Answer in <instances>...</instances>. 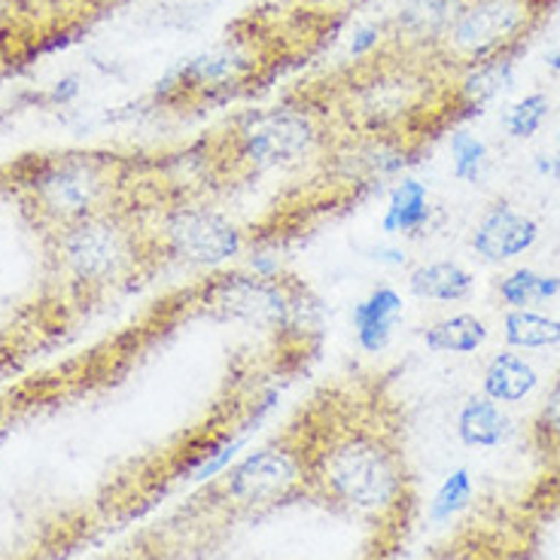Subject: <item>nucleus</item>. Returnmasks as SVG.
Wrapping results in <instances>:
<instances>
[{"instance_id": "obj_1", "label": "nucleus", "mask_w": 560, "mask_h": 560, "mask_svg": "<svg viewBox=\"0 0 560 560\" xmlns=\"http://www.w3.org/2000/svg\"><path fill=\"white\" fill-rule=\"evenodd\" d=\"M308 445V500L360 521L396 546L415 509L402 411L381 372L326 384L299 408Z\"/></svg>"}, {"instance_id": "obj_2", "label": "nucleus", "mask_w": 560, "mask_h": 560, "mask_svg": "<svg viewBox=\"0 0 560 560\" xmlns=\"http://www.w3.org/2000/svg\"><path fill=\"white\" fill-rule=\"evenodd\" d=\"M457 80L460 73L430 52L378 43L365 56L295 83L283 98L323 113L345 138L387 140L420 155L430 140L469 119Z\"/></svg>"}, {"instance_id": "obj_3", "label": "nucleus", "mask_w": 560, "mask_h": 560, "mask_svg": "<svg viewBox=\"0 0 560 560\" xmlns=\"http://www.w3.org/2000/svg\"><path fill=\"white\" fill-rule=\"evenodd\" d=\"M348 22L287 7L280 0L241 13L223 37L171 68L150 104L171 116H201L259 98L280 77L317 58Z\"/></svg>"}, {"instance_id": "obj_4", "label": "nucleus", "mask_w": 560, "mask_h": 560, "mask_svg": "<svg viewBox=\"0 0 560 560\" xmlns=\"http://www.w3.org/2000/svg\"><path fill=\"white\" fill-rule=\"evenodd\" d=\"M338 143L341 135L323 113L280 98L275 107L232 113L174 159L189 189L210 201L268 174H311L336 155Z\"/></svg>"}, {"instance_id": "obj_5", "label": "nucleus", "mask_w": 560, "mask_h": 560, "mask_svg": "<svg viewBox=\"0 0 560 560\" xmlns=\"http://www.w3.org/2000/svg\"><path fill=\"white\" fill-rule=\"evenodd\" d=\"M299 500H308V445L302 415L295 411L283 433L198 490L155 533L153 546L140 548L138 558L196 560L220 546L232 527L266 518Z\"/></svg>"}, {"instance_id": "obj_6", "label": "nucleus", "mask_w": 560, "mask_h": 560, "mask_svg": "<svg viewBox=\"0 0 560 560\" xmlns=\"http://www.w3.org/2000/svg\"><path fill=\"white\" fill-rule=\"evenodd\" d=\"M46 271L70 305H92L135 290L165 271L150 229V210L119 208L65 225L43 238Z\"/></svg>"}, {"instance_id": "obj_7", "label": "nucleus", "mask_w": 560, "mask_h": 560, "mask_svg": "<svg viewBox=\"0 0 560 560\" xmlns=\"http://www.w3.org/2000/svg\"><path fill=\"white\" fill-rule=\"evenodd\" d=\"M201 314L247 323L271 338L317 329V299L308 283L287 271H220L196 290Z\"/></svg>"}, {"instance_id": "obj_8", "label": "nucleus", "mask_w": 560, "mask_h": 560, "mask_svg": "<svg viewBox=\"0 0 560 560\" xmlns=\"http://www.w3.org/2000/svg\"><path fill=\"white\" fill-rule=\"evenodd\" d=\"M558 0H463L430 56L451 73L515 61L539 34Z\"/></svg>"}, {"instance_id": "obj_9", "label": "nucleus", "mask_w": 560, "mask_h": 560, "mask_svg": "<svg viewBox=\"0 0 560 560\" xmlns=\"http://www.w3.org/2000/svg\"><path fill=\"white\" fill-rule=\"evenodd\" d=\"M150 229L165 266L210 268L247 250V229L192 192H180L155 208Z\"/></svg>"}, {"instance_id": "obj_10", "label": "nucleus", "mask_w": 560, "mask_h": 560, "mask_svg": "<svg viewBox=\"0 0 560 560\" xmlns=\"http://www.w3.org/2000/svg\"><path fill=\"white\" fill-rule=\"evenodd\" d=\"M463 0H406L396 15L384 19V40L387 46L430 52L439 37L448 31Z\"/></svg>"}, {"instance_id": "obj_11", "label": "nucleus", "mask_w": 560, "mask_h": 560, "mask_svg": "<svg viewBox=\"0 0 560 560\" xmlns=\"http://www.w3.org/2000/svg\"><path fill=\"white\" fill-rule=\"evenodd\" d=\"M536 241H539V223L527 213H518L512 205L497 201L478 220L476 232H472V250L485 262H509V259L530 250Z\"/></svg>"}, {"instance_id": "obj_12", "label": "nucleus", "mask_w": 560, "mask_h": 560, "mask_svg": "<svg viewBox=\"0 0 560 560\" xmlns=\"http://www.w3.org/2000/svg\"><path fill=\"white\" fill-rule=\"evenodd\" d=\"M402 314V295L396 293L393 287H378L365 295L363 302L353 305V332H357V345L365 353H381L390 345L393 326Z\"/></svg>"}, {"instance_id": "obj_13", "label": "nucleus", "mask_w": 560, "mask_h": 560, "mask_svg": "<svg viewBox=\"0 0 560 560\" xmlns=\"http://www.w3.org/2000/svg\"><path fill=\"white\" fill-rule=\"evenodd\" d=\"M512 433H515L512 418L500 408V402L488 399L485 393L466 399V406L457 415V435L469 448H497L509 442Z\"/></svg>"}, {"instance_id": "obj_14", "label": "nucleus", "mask_w": 560, "mask_h": 560, "mask_svg": "<svg viewBox=\"0 0 560 560\" xmlns=\"http://www.w3.org/2000/svg\"><path fill=\"white\" fill-rule=\"evenodd\" d=\"M536 384H539L536 369L515 350H503L485 369L481 390L500 406H515V402H524L536 390Z\"/></svg>"}, {"instance_id": "obj_15", "label": "nucleus", "mask_w": 560, "mask_h": 560, "mask_svg": "<svg viewBox=\"0 0 560 560\" xmlns=\"http://www.w3.org/2000/svg\"><path fill=\"white\" fill-rule=\"evenodd\" d=\"M476 278L469 268H463L460 262H423L411 275H408V290L418 299H430V302H463L466 295L472 293Z\"/></svg>"}, {"instance_id": "obj_16", "label": "nucleus", "mask_w": 560, "mask_h": 560, "mask_svg": "<svg viewBox=\"0 0 560 560\" xmlns=\"http://www.w3.org/2000/svg\"><path fill=\"white\" fill-rule=\"evenodd\" d=\"M430 192L420 180H399L393 186L390 198H387V210H384V220L381 229L387 235H420L427 223H430Z\"/></svg>"}, {"instance_id": "obj_17", "label": "nucleus", "mask_w": 560, "mask_h": 560, "mask_svg": "<svg viewBox=\"0 0 560 560\" xmlns=\"http://www.w3.org/2000/svg\"><path fill=\"white\" fill-rule=\"evenodd\" d=\"M488 341V326L476 314H451L423 332V345L433 353H476Z\"/></svg>"}, {"instance_id": "obj_18", "label": "nucleus", "mask_w": 560, "mask_h": 560, "mask_svg": "<svg viewBox=\"0 0 560 560\" xmlns=\"http://www.w3.org/2000/svg\"><path fill=\"white\" fill-rule=\"evenodd\" d=\"M512 77H515V61H493V65H481V68L460 73L457 89H460L466 116H476V113L485 110L490 101L512 85Z\"/></svg>"}, {"instance_id": "obj_19", "label": "nucleus", "mask_w": 560, "mask_h": 560, "mask_svg": "<svg viewBox=\"0 0 560 560\" xmlns=\"http://www.w3.org/2000/svg\"><path fill=\"white\" fill-rule=\"evenodd\" d=\"M503 338L512 350H539L560 345V320L539 311L515 308L505 314Z\"/></svg>"}, {"instance_id": "obj_20", "label": "nucleus", "mask_w": 560, "mask_h": 560, "mask_svg": "<svg viewBox=\"0 0 560 560\" xmlns=\"http://www.w3.org/2000/svg\"><path fill=\"white\" fill-rule=\"evenodd\" d=\"M497 293L503 299V305H509V311L530 308V305L551 302L555 295H560V278L542 275L536 268H515L497 283Z\"/></svg>"}, {"instance_id": "obj_21", "label": "nucleus", "mask_w": 560, "mask_h": 560, "mask_svg": "<svg viewBox=\"0 0 560 560\" xmlns=\"http://www.w3.org/2000/svg\"><path fill=\"white\" fill-rule=\"evenodd\" d=\"M533 448L539 451V457L546 463L560 466V375L551 384L546 402L539 406L536 418H533Z\"/></svg>"}, {"instance_id": "obj_22", "label": "nucleus", "mask_w": 560, "mask_h": 560, "mask_svg": "<svg viewBox=\"0 0 560 560\" xmlns=\"http://www.w3.org/2000/svg\"><path fill=\"white\" fill-rule=\"evenodd\" d=\"M548 113H551V101H548L546 92H530L505 110L503 126L509 138L530 140L539 128L546 126Z\"/></svg>"}, {"instance_id": "obj_23", "label": "nucleus", "mask_w": 560, "mask_h": 560, "mask_svg": "<svg viewBox=\"0 0 560 560\" xmlns=\"http://www.w3.org/2000/svg\"><path fill=\"white\" fill-rule=\"evenodd\" d=\"M451 165L454 177L463 183H476L488 168V143L463 128L451 131Z\"/></svg>"}, {"instance_id": "obj_24", "label": "nucleus", "mask_w": 560, "mask_h": 560, "mask_svg": "<svg viewBox=\"0 0 560 560\" xmlns=\"http://www.w3.org/2000/svg\"><path fill=\"white\" fill-rule=\"evenodd\" d=\"M469 500H472V476H469V469H454L442 481V488L435 490L433 503H430V521L433 524H445L457 512H463Z\"/></svg>"}, {"instance_id": "obj_25", "label": "nucleus", "mask_w": 560, "mask_h": 560, "mask_svg": "<svg viewBox=\"0 0 560 560\" xmlns=\"http://www.w3.org/2000/svg\"><path fill=\"white\" fill-rule=\"evenodd\" d=\"M287 7H299V10H308V13L329 15L338 22H350V15L363 7L365 0H280Z\"/></svg>"}, {"instance_id": "obj_26", "label": "nucleus", "mask_w": 560, "mask_h": 560, "mask_svg": "<svg viewBox=\"0 0 560 560\" xmlns=\"http://www.w3.org/2000/svg\"><path fill=\"white\" fill-rule=\"evenodd\" d=\"M77 92H80V80H77V77H68V80L56 83L49 101H52V104H68L70 98H77Z\"/></svg>"}, {"instance_id": "obj_27", "label": "nucleus", "mask_w": 560, "mask_h": 560, "mask_svg": "<svg viewBox=\"0 0 560 560\" xmlns=\"http://www.w3.org/2000/svg\"><path fill=\"white\" fill-rule=\"evenodd\" d=\"M546 68L560 77V46L558 49H551V52H546Z\"/></svg>"}, {"instance_id": "obj_28", "label": "nucleus", "mask_w": 560, "mask_h": 560, "mask_svg": "<svg viewBox=\"0 0 560 560\" xmlns=\"http://www.w3.org/2000/svg\"><path fill=\"white\" fill-rule=\"evenodd\" d=\"M548 174H555V177H560V135H558V155L551 159V165H548Z\"/></svg>"}, {"instance_id": "obj_29", "label": "nucleus", "mask_w": 560, "mask_h": 560, "mask_svg": "<svg viewBox=\"0 0 560 560\" xmlns=\"http://www.w3.org/2000/svg\"><path fill=\"white\" fill-rule=\"evenodd\" d=\"M13 369V363H10V357L7 353H0V381L7 378V372Z\"/></svg>"}, {"instance_id": "obj_30", "label": "nucleus", "mask_w": 560, "mask_h": 560, "mask_svg": "<svg viewBox=\"0 0 560 560\" xmlns=\"http://www.w3.org/2000/svg\"><path fill=\"white\" fill-rule=\"evenodd\" d=\"M128 560H138V558H128Z\"/></svg>"}]
</instances>
